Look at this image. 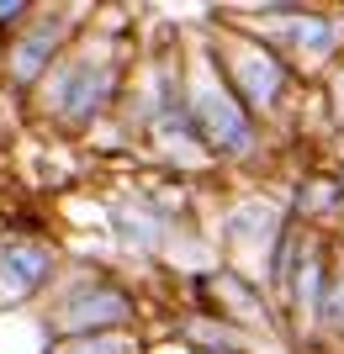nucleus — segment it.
Here are the masks:
<instances>
[{"label":"nucleus","mask_w":344,"mask_h":354,"mask_svg":"<svg viewBox=\"0 0 344 354\" xmlns=\"http://www.w3.org/2000/svg\"><path fill=\"white\" fill-rule=\"evenodd\" d=\"M53 275V249L43 238H6L0 243V307H21Z\"/></svg>","instance_id":"nucleus-6"},{"label":"nucleus","mask_w":344,"mask_h":354,"mask_svg":"<svg viewBox=\"0 0 344 354\" xmlns=\"http://www.w3.org/2000/svg\"><path fill=\"white\" fill-rule=\"evenodd\" d=\"M59 37H64V27H53V21H37V32H27V37L16 43V53H11L16 80H37V69H43V64L59 53Z\"/></svg>","instance_id":"nucleus-7"},{"label":"nucleus","mask_w":344,"mask_h":354,"mask_svg":"<svg viewBox=\"0 0 344 354\" xmlns=\"http://www.w3.org/2000/svg\"><path fill=\"white\" fill-rule=\"evenodd\" d=\"M228 90L239 95L249 111H270V106L281 101L286 90V64L281 53H270L265 43H255V37H244V43H228Z\"/></svg>","instance_id":"nucleus-3"},{"label":"nucleus","mask_w":344,"mask_h":354,"mask_svg":"<svg viewBox=\"0 0 344 354\" xmlns=\"http://www.w3.org/2000/svg\"><path fill=\"white\" fill-rule=\"evenodd\" d=\"M185 106H191L196 138H207L212 153H223V159H244V153H255V148H260L255 117H249V106L228 90L223 69L201 64V69L191 74V85H185Z\"/></svg>","instance_id":"nucleus-1"},{"label":"nucleus","mask_w":344,"mask_h":354,"mask_svg":"<svg viewBox=\"0 0 344 354\" xmlns=\"http://www.w3.org/2000/svg\"><path fill=\"white\" fill-rule=\"evenodd\" d=\"M244 27H255L260 37L275 48H286L291 59L302 64H323L339 53V37H344V21L329 11H307V6H291V0H275L265 6V16H244Z\"/></svg>","instance_id":"nucleus-2"},{"label":"nucleus","mask_w":344,"mask_h":354,"mask_svg":"<svg viewBox=\"0 0 344 354\" xmlns=\"http://www.w3.org/2000/svg\"><path fill=\"white\" fill-rule=\"evenodd\" d=\"M59 328H69L75 339H90V333H106V328H117L133 317V301L117 291L111 281H85L59 301Z\"/></svg>","instance_id":"nucleus-5"},{"label":"nucleus","mask_w":344,"mask_h":354,"mask_svg":"<svg viewBox=\"0 0 344 354\" xmlns=\"http://www.w3.org/2000/svg\"><path fill=\"white\" fill-rule=\"evenodd\" d=\"M111 85H117L111 64L96 59V53H85V59H69L53 80H48V106H53L64 122H90L101 111V101L111 95Z\"/></svg>","instance_id":"nucleus-4"},{"label":"nucleus","mask_w":344,"mask_h":354,"mask_svg":"<svg viewBox=\"0 0 344 354\" xmlns=\"http://www.w3.org/2000/svg\"><path fill=\"white\" fill-rule=\"evenodd\" d=\"M117 222H122V238H127V243H143V249H159V238H165V227H170V222L159 217V212H149V207H127Z\"/></svg>","instance_id":"nucleus-8"},{"label":"nucleus","mask_w":344,"mask_h":354,"mask_svg":"<svg viewBox=\"0 0 344 354\" xmlns=\"http://www.w3.org/2000/svg\"><path fill=\"white\" fill-rule=\"evenodd\" d=\"M339 106H344V74H339Z\"/></svg>","instance_id":"nucleus-11"},{"label":"nucleus","mask_w":344,"mask_h":354,"mask_svg":"<svg viewBox=\"0 0 344 354\" xmlns=\"http://www.w3.org/2000/svg\"><path fill=\"white\" fill-rule=\"evenodd\" d=\"M334 333H344V265L329 270V291H323V312H318Z\"/></svg>","instance_id":"nucleus-10"},{"label":"nucleus","mask_w":344,"mask_h":354,"mask_svg":"<svg viewBox=\"0 0 344 354\" xmlns=\"http://www.w3.org/2000/svg\"><path fill=\"white\" fill-rule=\"evenodd\" d=\"M59 354H133V344L122 333H90V339H69Z\"/></svg>","instance_id":"nucleus-9"}]
</instances>
